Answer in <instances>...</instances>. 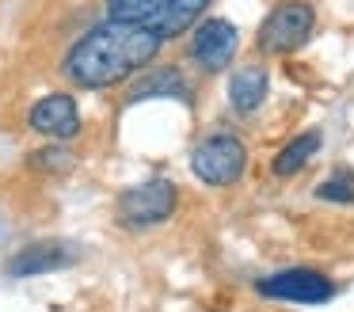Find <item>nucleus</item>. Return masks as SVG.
<instances>
[{
	"label": "nucleus",
	"mask_w": 354,
	"mask_h": 312,
	"mask_svg": "<svg viewBox=\"0 0 354 312\" xmlns=\"http://www.w3.org/2000/svg\"><path fill=\"white\" fill-rule=\"evenodd\" d=\"M160 46L164 38L153 35V30L130 27V23H118V19H103L69 46L65 76L80 88H111V84H122L133 73L153 65Z\"/></svg>",
	"instance_id": "1"
},
{
	"label": "nucleus",
	"mask_w": 354,
	"mask_h": 312,
	"mask_svg": "<svg viewBox=\"0 0 354 312\" xmlns=\"http://www.w3.org/2000/svg\"><path fill=\"white\" fill-rule=\"evenodd\" d=\"M206 8L209 0H107V19L145 27L168 42V38H179L183 30L198 27Z\"/></svg>",
	"instance_id": "2"
},
{
	"label": "nucleus",
	"mask_w": 354,
	"mask_h": 312,
	"mask_svg": "<svg viewBox=\"0 0 354 312\" xmlns=\"http://www.w3.org/2000/svg\"><path fill=\"white\" fill-rule=\"evenodd\" d=\"M316 30V12L308 0H282L267 12V19L255 30V46L259 53H270V57H282V53H293L313 38Z\"/></svg>",
	"instance_id": "3"
},
{
	"label": "nucleus",
	"mask_w": 354,
	"mask_h": 312,
	"mask_svg": "<svg viewBox=\"0 0 354 312\" xmlns=\"http://www.w3.org/2000/svg\"><path fill=\"white\" fill-rule=\"evenodd\" d=\"M244 167H248V149L236 134H209L191 152V172L209 187H232L244 175Z\"/></svg>",
	"instance_id": "4"
},
{
	"label": "nucleus",
	"mask_w": 354,
	"mask_h": 312,
	"mask_svg": "<svg viewBox=\"0 0 354 312\" xmlns=\"http://www.w3.org/2000/svg\"><path fill=\"white\" fill-rule=\"evenodd\" d=\"M179 190L171 179H145L118 194V221L130 228H153L176 213Z\"/></svg>",
	"instance_id": "5"
},
{
	"label": "nucleus",
	"mask_w": 354,
	"mask_h": 312,
	"mask_svg": "<svg viewBox=\"0 0 354 312\" xmlns=\"http://www.w3.org/2000/svg\"><path fill=\"white\" fill-rule=\"evenodd\" d=\"M255 293L270 301H293V304H324L335 297V282L313 266H290V270L267 274L255 282Z\"/></svg>",
	"instance_id": "6"
},
{
	"label": "nucleus",
	"mask_w": 354,
	"mask_h": 312,
	"mask_svg": "<svg viewBox=\"0 0 354 312\" xmlns=\"http://www.w3.org/2000/svg\"><path fill=\"white\" fill-rule=\"evenodd\" d=\"M240 35L229 19H202L191 35V61L202 68V73H221L232 57H236Z\"/></svg>",
	"instance_id": "7"
},
{
	"label": "nucleus",
	"mask_w": 354,
	"mask_h": 312,
	"mask_svg": "<svg viewBox=\"0 0 354 312\" xmlns=\"http://www.w3.org/2000/svg\"><path fill=\"white\" fill-rule=\"evenodd\" d=\"M31 129L35 134L57 137V141H69L80 129V111L73 95H46L31 107Z\"/></svg>",
	"instance_id": "8"
},
{
	"label": "nucleus",
	"mask_w": 354,
	"mask_h": 312,
	"mask_svg": "<svg viewBox=\"0 0 354 312\" xmlns=\"http://www.w3.org/2000/svg\"><path fill=\"white\" fill-rule=\"evenodd\" d=\"M77 263V251L62 240H42V244H31V248L16 251L8 259V274L12 278H35V274H50L57 266H69Z\"/></svg>",
	"instance_id": "9"
},
{
	"label": "nucleus",
	"mask_w": 354,
	"mask_h": 312,
	"mask_svg": "<svg viewBox=\"0 0 354 312\" xmlns=\"http://www.w3.org/2000/svg\"><path fill=\"white\" fill-rule=\"evenodd\" d=\"M267 91H270V76L263 65H244L232 73L229 80V103L236 114H255L263 103H267Z\"/></svg>",
	"instance_id": "10"
},
{
	"label": "nucleus",
	"mask_w": 354,
	"mask_h": 312,
	"mask_svg": "<svg viewBox=\"0 0 354 312\" xmlns=\"http://www.w3.org/2000/svg\"><path fill=\"white\" fill-rule=\"evenodd\" d=\"M141 99H191V84L179 68H153L130 88V103Z\"/></svg>",
	"instance_id": "11"
},
{
	"label": "nucleus",
	"mask_w": 354,
	"mask_h": 312,
	"mask_svg": "<svg viewBox=\"0 0 354 312\" xmlns=\"http://www.w3.org/2000/svg\"><path fill=\"white\" fill-rule=\"evenodd\" d=\"M316 149H320V134H316V129H308V134L293 137V141L274 156V164H270V167H274V175H282V179H286V175H297L301 167L316 156Z\"/></svg>",
	"instance_id": "12"
},
{
	"label": "nucleus",
	"mask_w": 354,
	"mask_h": 312,
	"mask_svg": "<svg viewBox=\"0 0 354 312\" xmlns=\"http://www.w3.org/2000/svg\"><path fill=\"white\" fill-rule=\"evenodd\" d=\"M316 198H320V202H335V205H351L354 202V172L351 167H335V172L316 187Z\"/></svg>",
	"instance_id": "13"
},
{
	"label": "nucleus",
	"mask_w": 354,
	"mask_h": 312,
	"mask_svg": "<svg viewBox=\"0 0 354 312\" xmlns=\"http://www.w3.org/2000/svg\"><path fill=\"white\" fill-rule=\"evenodd\" d=\"M31 164L39 167V172H50V175H62V172H73V152L62 149V145H46V149H39L31 156Z\"/></svg>",
	"instance_id": "14"
}]
</instances>
